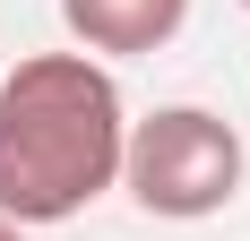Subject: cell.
I'll return each instance as SVG.
<instances>
[{"label":"cell","mask_w":250,"mask_h":241,"mask_svg":"<svg viewBox=\"0 0 250 241\" xmlns=\"http://www.w3.org/2000/svg\"><path fill=\"white\" fill-rule=\"evenodd\" d=\"M129 112L95 52H26L0 86V216L69 224L121 181Z\"/></svg>","instance_id":"1"},{"label":"cell","mask_w":250,"mask_h":241,"mask_svg":"<svg viewBox=\"0 0 250 241\" xmlns=\"http://www.w3.org/2000/svg\"><path fill=\"white\" fill-rule=\"evenodd\" d=\"M61 26L78 35V52L138 60V52H164L190 26V0H61Z\"/></svg>","instance_id":"3"},{"label":"cell","mask_w":250,"mask_h":241,"mask_svg":"<svg viewBox=\"0 0 250 241\" xmlns=\"http://www.w3.org/2000/svg\"><path fill=\"white\" fill-rule=\"evenodd\" d=\"M242 9H250V0H242Z\"/></svg>","instance_id":"5"},{"label":"cell","mask_w":250,"mask_h":241,"mask_svg":"<svg viewBox=\"0 0 250 241\" xmlns=\"http://www.w3.org/2000/svg\"><path fill=\"white\" fill-rule=\"evenodd\" d=\"M0 241H26V224H9V216H0Z\"/></svg>","instance_id":"4"},{"label":"cell","mask_w":250,"mask_h":241,"mask_svg":"<svg viewBox=\"0 0 250 241\" xmlns=\"http://www.w3.org/2000/svg\"><path fill=\"white\" fill-rule=\"evenodd\" d=\"M121 190L147 216H164V224L225 216L233 198H242V138H233V120L207 112V103H164V112L129 120Z\"/></svg>","instance_id":"2"}]
</instances>
